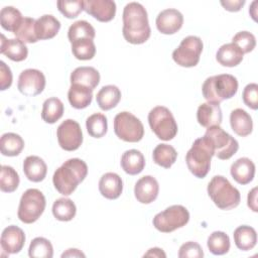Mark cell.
I'll return each instance as SVG.
<instances>
[{
	"label": "cell",
	"mask_w": 258,
	"mask_h": 258,
	"mask_svg": "<svg viewBox=\"0 0 258 258\" xmlns=\"http://www.w3.org/2000/svg\"><path fill=\"white\" fill-rule=\"evenodd\" d=\"M122 33L125 40L132 44H141L148 40L151 29L147 11L142 4L138 2L126 4L123 10Z\"/></svg>",
	"instance_id": "6da1fadb"
},
{
	"label": "cell",
	"mask_w": 258,
	"mask_h": 258,
	"mask_svg": "<svg viewBox=\"0 0 258 258\" xmlns=\"http://www.w3.org/2000/svg\"><path fill=\"white\" fill-rule=\"evenodd\" d=\"M87 174L88 166L86 162L80 158H71L54 171L52 182L59 194L70 196L86 178Z\"/></svg>",
	"instance_id": "7a4b0ae2"
},
{
	"label": "cell",
	"mask_w": 258,
	"mask_h": 258,
	"mask_svg": "<svg viewBox=\"0 0 258 258\" xmlns=\"http://www.w3.org/2000/svg\"><path fill=\"white\" fill-rule=\"evenodd\" d=\"M215 155L211 140L204 135L194 141L185 155V162L189 171L198 178H204L210 171L211 160Z\"/></svg>",
	"instance_id": "3957f363"
},
{
	"label": "cell",
	"mask_w": 258,
	"mask_h": 258,
	"mask_svg": "<svg viewBox=\"0 0 258 258\" xmlns=\"http://www.w3.org/2000/svg\"><path fill=\"white\" fill-rule=\"evenodd\" d=\"M238 91V81L230 74H221L206 79L202 92L208 103L220 105L221 102L231 99Z\"/></svg>",
	"instance_id": "277c9868"
},
{
	"label": "cell",
	"mask_w": 258,
	"mask_h": 258,
	"mask_svg": "<svg viewBox=\"0 0 258 258\" xmlns=\"http://www.w3.org/2000/svg\"><path fill=\"white\" fill-rule=\"evenodd\" d=\"M207 190L211 200L221 210L229 211L240 204L241 196L239 190L223 175L214 176L210 180Z\"/></svg>",
	"instance_id": "5b68a950"
},
{
	"label": "cell",
	"mask_w": 258,
	"mask_h": 258,
	"mask_svg": "<svg viewBox=\"0 0 258 258\" xmlns=\"http://www.w3.org/2000/svg\"><path fill=\"white\" fill-rule=\"evenodd\" d=\"M148 123L153 133L161 140L169 141L177 134V124L168 108L156 106L148 114Z\"/></svg>",
	"instance_id": "8992f818"
},
{
	"label": "cell",
	"mask_w": 258,
	"mask_h": 258,
	"mask_svg": "<svg viewBox=\"0 0 258 258\" xmlns=\"http://www.w3.org/2000/svg\"><path fill=\"white\" fill-rule=\"evenodd\" d=\"M46 206L45 197L37 188H28L20 199L17 216L18 219L25 224L36 222L44 212Z\"/></svg>",
	"instance_id": "52a82bcc"
},
{
	"label": "cell",
	"mask_w": 258,
	"mask_h": 258,
	"mask_svg": "<svg viewBox=\"0 0 258 258\" xmlns=\"http://www.w3.org/2000/svg\"><path fill=\"white\" fill-rule=\"evenodd\" d=\"M189 221L187 209L181 205H173L156 214L152 220L153 226L161 233H170L182 228Z\"/></svg>",
	"instance_id": "ba28073f"
},
{
	"label": "cell",
	"mask_w": 258,
	"mask_h": 258,
	"mask_svg": "<svg viewBox=\"0 0 258 258\" xmlns=\"http://www.w3.org/2000/svg\"><path fill=\"white\" fill-rule=\"evenodd\" d=\"M114 132L126 142H139L144 136L142 122L130 112L118 113L114 118Z\"/></svg>",
	"instance_id": "9c48e42d"
},
{
	"label": "cell",
	"mask_w": 258,
	"mask_h": 258,
	"mask_svg": "<svg viewBox=\"0 0 258 258\" xmlns=\"http://www.w3.org/2000/svg\"><path fill=\"white\" fill-rule=\"evenodd\" d=\"M203 47V41L199 36L188 35L184 37L178 47L173 50L172 58L180 67H196L200 61Z\"/></svg>",
	"instance_id": "30bf717a"
},
{
	"label": "cell",
	"mask_w": 258,
	"mask_h": 258,
	"mask_svg": "<svg viewBox=\"0 0 258 258\" xmlns=\"http://www.w3.org/2000/svg\"><path fill=\"white\" fill-rule=\"evenodd\" d=\"M205 135L211 140L215 155L221 160L231 158L239 149L238 141L220 126L207 128Z\"/></svg>",
	"instance_id": "8fae6325"
},
{
	"label": "cell",
	"mask_w": 258,
	"mask_h": 258,
	"mask_svg": "<svg viewBox=\"0 0 258 258\" xmlns=\"http://www.w3.org/2000/svg\"><path fill=\"white\" fill-rule=\"evenodd\" d=\"M56 137L59 146L67 151L77 150L83 143L81 126L73 119H67L59 124L56 129Z\"/></svg>",
	"instance_id": "7c38bea8"
},
{
	"label": "cell",
	"mask_w": 258,
	"mask_h": 258,
	"mask_svg": "<svg viewBox=\"0 0 258 258\" xmlns=\"http://www.w3.org/2000/svg\"><path fill=\"white\" fill-rule=\"evenodd\" d=\"M45 88V77L42 72L36 69H27L20 73L17 89L27 97H33L42 93Z\"/></svg>",
	"instance_id": "4fadbf2b"
},
{
	"label": "cell",
	"mask_w": 258,
	"mask_h": 258,
	"mask_svg": "<svg viewBox=\"0 0 258 258\" xmlns=\"http://www.w3.org/2000/svg\"><path fill=\"white\" fill-rule=\"evenodd\" d=\"M84 10L101 22L111 21L116 14V3L112 0H86Z\"/></svg>",
	"instance_id": "5bb4252c"
},
{
	"label": "cell",
	"mask_w": 258,
	"mask_h": 258,
	"mask_svg": "<svg viewBox=\"0 0 258 258\" xmlns=\"http://www.w3.org/2000/svg\"><path fill=\"white\" fill-rule=\"evenodd\" d=\"M156 27L162 34H173L177 32L183 24V15L174 8L164 9L158 13Z\"/></svg>",
	"instance_id": "9a60e30c"
},
{
	"label": "cell",
	"mask_w": 258,
	"mask_h": 258,
	"mask_svg": "<svg viewBox=\"0 0 258 258\" xmlns=\"http://www.w3.org/2000/svg\"><path fill=\"white\" fill-rule=\"evenodd\" d=\"M25 243V234L23 230L17 226L11 225L6 227L0 239L1 248L4 252L9 254L19 253Z\"/></svg>",
	"instance_id": "2e32d148"
},
{
	"label": "cell",
	"mask_w": 258,
	"mask_h": 258,
	"mask_svg": "<svg viewBox=\"0 0 258 258\" xmlns=\"http://www.w3.org/2000/svg\"><path fill=\"white\" fill-rule=\"evenodd\" d=\"M159 192V184L152 175H144L139 178L134 186L136 200L141 204H151L154 202Z\"/></svg>",
	"instance_id": "e0dca14e"
},
{
	"label": "cell",
	"mask_w": 258,
	"mask_h": 258,
	"mask_svg": "<svg viewBox=\"0 0 258 258\" xmlns=\"http://www.w3.org/2000/svg\"><path fill=\"white\" fill-rule=\"evenodd\" d=\"M223 115L220 105L212 103H203L197 111V120L203 127L209 128L212 126H220Z\"/></svg>",
	"instance_id": "ac0fdd59"
},
{
	"label": "cell",
	"mask_w": 258,
	"mask_h": 258,
	"mask_svg": "<svg viewBox=\"0 0 258 258\" xmlns=\"http://www.w3.org/2000/svg\"><path fill=\"white\" fill-rule=\"evenodd\" d=\"M230 172L232 177L240 184L250 183L255 175V164L248 157H241L231 165Z\"/></svg>",
	"instance_id": "d6986e66"
},
{
	"label": "cell",
	"mask_w": 258,
	"mask_h": 258,
	"mask_svg": "<svg viewBox=\"0 0 258 258\" xmlns=\"http://www.w3.org/2000/svg\"><path fill=\"white\" fill-rule=\"evenodd\" d=\"M100 194L108 200L118 199L123 190V181L115 172H107L102 175L99 181Z\"/></svg>",
	"instance_id": "ffe728a7"
},
{
	"label": "cell",
	"mask_w": 258,
	"mask_h": 258,
	"mask_svg": "<svg viewBox=\"0 0 258 258\" xmlns=\"http://www.w3.org/2000/svg\"><path fill=\"white\" fill-rule=\"evenodd\" d=\"M0 52L13 61H22L27 57L28 49L25 43L18 38L7 39L4 34H1Z\"/></svg>",
	"instance_id": "44dd1931"
},
{
	"label": "cell",
	"mask_w": 258,
	"mask_h": 258,
	"mask_svg": "<svg viewBox=\"0 0 258 258\" xmlns=\"http://www.w3.org/2000/svg\"><path fill=\"white\" fill-rule=\"evenodd\" d=\"M23 172L28 180L33 182L42 181L47 172L46 163L36 155L27 156L23 161Z\"/></svg>",
	"instance_id": "7402d4cb"
},
{
	"label": "cell",
	"mask_w": 258,
	"mask_h": 258,
	"mask_svg": "<svg viewBox=\"0 0 258 258\" xmlns=\"http://www.w3.org/2000/svg\"><path fill=\"white\" fill-rule=\"evenodd\" d=\"M60 29V22L50 14H44L35 21V32L38 40L53 38Z\"/></svg>",
	"instance_id": "603a6c76"
},
{
	"label": "cell",
	"mask_w": 258,
	"mask_h": 258,
	"mask_svg": "<svg viewBox=\"0 0 258 258\" xmlns=\"http://www.w3.org/2000/svg\"><path fill=\"white\" fill-rule=\"evenodd\" d=\"M244 53L242 50L233 42L225 43L220 46L216 53L217 61L223 67L233 68L241 63L243 60Z\"/></svg>",
	"instance_id": "cb8c5ba5"
},
{
	"label": "cell",
	"mask_w": 258,
	"mask_h": 258,
	"mask_svg": "<svg viewBox=\"0 0 258 258\" xmlns=\"http://www.w3.org/2000/svg\"><path fill=\"white\" fill-rule=\"evenodd\" d=\"M230 124L232 130L241 137L250 135L253 130V121L251 116L241 108H237L231 112Z\"/></svg>",
	"instance_id": "d4e9b609"
},
{
	"label": "cell",
	"mask_w": 258,
	"mask_h": 258,
	"mask_svg": "<svg viewBox=\"0 0 258 258\" xmlns=\"http://www.w3.org/2000/svg\"><path fill=\"white\" fill-rule=\"evenodd\" d=\"M100 83V74L93 67H79L71 74V84H79L94 89Z\"/></svg>",
	"instance_id": "484cf974"
},
{
	"label": "cell",
	"mask_w": 258,
	"mask_h": 258,
	"mask_svg": "<svg viewBox=\"0 0 258 258\" xmlns=\"http://www.w3.org/2000/svg\"><path fill=\"white\" fill-rule=\"evenodd\" d=\"M121 167L130 175L139 174L145 167V158L137 149L126 150L121 156Z\"/></svg>",
	"instance_id": "4316f807"
},
{
	"label": "cell",
	"mask_w": 258,
	"mask_h": 258,
	"mask_svg": "<svg viewBox=\"0 0 258 258\" xmlns=\"http://www.w3.org/2000/svg\"><path fill=\"white\" fill-rule=\"evenodd\" d=\"M68 99L72 107L76 109H85L92 103L93 90L79 84H71L68 92Z\"/></svg>",
	"instance_id": "83f0119b"
},
{
	"label": "cell",
	"mask_w": 258,
	"mask_h": 258,
	"mask_svg": "<svg viewBox=\"0 0 258 258\" xmlns=\"http://www.w3.org/2000/svg\"><path fill=\"white\" fill-rule=\"evenodd\" d=\"M233 237L235 245L242 251L253 249L257 243V233L255 229L247 225H242L236 228Z\"/></svg>",
	"instance_id": "f1b7e54d"
},
{
	"label": "cell",
	"mask_w": 258,
	"mask_h": 258,
	"mask_svg": "<svg viewBox=\"0 0 258 258\" xmlns=\"http://www.w3.org/2000/svg\"><path fill=\"white\" fill-rule=\"evenodd\" d=\"M97 104L103 111H108L115 108L121 100V91L114 85L102 87L97 93Z\"/></svg>",
	"instance_id": "f546056e"
},
{
	"label": "cell",
	"mask_w": 258,
	"mask_h": 258,
	"mask_svg": "<svg viewBox=\"0 0 258 258\" xmlns=\"http://www.w3.org/2000/svg\"><path fill=\"white\" fill-rule=\"evenodd\" d=\"M24 148L22 137L16 133H4L0 139V150L4 156H17Z\"/></svg>",
	"instance_id": "4dcf8cb0"
},
{
	"label": "cell",
	"mask_w": 258,
	"mask_h": 258,
	"mask_svg": "<svg viewBox=\"0 0 258 258\" xmlns=\"http://www.w3.org/2000/svg\"><path fill=\"white\" fill-rule=\"evenodd\" d=\"M152 158L157 165L164 168H169L175 162L177 158V152L171 145L161 143L156 145V147L153 149Z\"/></svg>",
	"instance_id": "1f68e13d"
},
{
	"label": "cell",
	"mask_w": 258,
	"mask_h": 258,
	"mask_svg": "<svg viewBox=\"0 0 258 258\" xmlns=\"http://www.w3.org/2000/svg\"><path fill=\"white\" fill-rule=\"evenodd\" d=\"M63 110V104L58 98H48L44 101L42 105L41 118L45 123L53 124L62 117Z\"/></svg>",
	"instance_id": "d6a6232c"
},
{
	"label": "cell",
	"mask_w": 258,
	"mask_h": 258,
	"mask_svg": "<svg viewBox=\"0 0 258 258\" xmlns=\"http://www.w3.org/2000/svg\"><path fill=\"white\" fill-rule=\"evenodd\" d=\"M22 20L21 12L13 6H5L0 11V24L7 31L14 33Z\"/></svg>",
	"instance_id": "836d02e7"
},
{
	"label": "cell",
	"mask_w": 258,
	"mask_h": 258,
	"mask_svg": "<svg viewBox=\"0 0 258 258\" xmlns=\"http://www.w3.org/2000/svg\"><path fill=\"white\" fill-rule=\"evenodd\" d=\"M76 213V205L71 199L60 198L57 199L52 205V214L58 221L69 222L75 218Z\"/></svg>",
	"instance_id": "e575fe53"
},
{
	"label": "cell",
	"mask_w": 258,
	"mask_h": 258,
	"mask_svg": "<svg viewBox=\"0 0 258 258\" xmlns=\"http://www.w3.org/2000/svg\"><path fill=\"white\" fill-rule=\"evenodd\" d=\"M72 52L80 60L92 59L96 54V45L93 39L80 38L72 43Z\"/></svg>",
	"instance_id": "d590c367"
},
{
	"label": "cell",
	"mask_w": 258,
	"mask_h": 258,
	"mask_svg": "<svg viewBox=\"0 0 258 258\" xmlns=\"http://www.w3.org/2000/svg\"><path fill=\"white\" fill-rule=\"evenodd\" d=\"M207 246L214 255H224L230 250V238L222 231H215L209 236Z\"/></svg>",
	"instance_id": "8d00e7d4"
},
{
	"label": "cell",
	"mask_w": 258,
	"mask_h": 258,
	"mask_svg": "<svg viewBox=\"0 0 258 258\" xmlns=\"http://www.w3.org/2000/svg\"><path fill=\"white\" fill-rule=\"evenodd\" d=\"M95 35V28L86 20H78L74 22L68 30V38L71 43L80 38L94 39Z\"/></svg>",
	"instance_id": "74e56055"
},
{
	"label": "cell",
	"mask_w": 258,
	"mask_h": 258,
	"mask_svg": "<svg viewBox=\"0 0 258 258\" xmlns=\"http://www.w3.org/2000/svg\"><path fill=\"white\" fill-rule=\"evenodd\" d=\"M86 128L90 136L94 138H101L105 136L108 130L107 118L104 114L95 113L87 118Z\"/></svg>",
	"instance_id": "f35d334b"
},
{
	"label": "cell",
	"mask_w": 258,
	"mask_h": 258,
	"mask_svg": "<svg viewBox=\"0 0 258 258\" xmlns=\"http://www.w3.org/2000/svg\"><path fill=\"white\" fill-rule=\"evenodd\" d=\"M28 255L31 258H51L53 256L52 245L47 239L36 237L30 242Z\"/></svg>",
	"instance_id": "ab89813d"
},
{
	"label": "cell",
	"mask_w": 258,
	"mask_h": 258,
	"mask_svg": "<svg viewBox=\"0 0 258 258\" xmlns=\"http://www.w3.org/2000/svg\"><path fill=\"white\" fill-rule=\"evenodd\" d=\"M19 175L17 171L9 165L1 166L0 188L4 192H13L19 185Z\"/></svg>",
	"instance_id": "60d3db41"
},
{
	"label": "cell",
	"mask_w": 258,
	"mask_h": 258,
	"mask_svg": "<svg viewBox=\"0 0 258 258\" xmlns=\"http://www.w3.org/2000/svg\"><path fill=\"white\" fill-rule=\"evenodd\" d=\"M35 21L36 20L31 17H23V20L14 32V35L24 43H34L38 41L35 32Z\"/></svg>",
	"instance_id": "b9f144b4"
},
{
	"label": "cell",
	"mask_w": 258,
	"mask_h": 258,
	"mask_svg": "<svg viewBox=\"0 0 258 258\" xmlns=\"http://www.w3.org/2000/svg\"><path fill=\"white\" fill-rule=\"evenodd\" d=\"M58 11L67 18H76L84 10V1L83 0H59L56 3Z\"/></svg>",
	"instance_id": "7bdbcfd3"
},
{
	"label": "cell",
	"mask_w": 258,
	"mask_h": 258,
	"mask_svg": "<svg viewBox=\"0 0 258 258\" xmlns=\"http://www.w3.org/2000/svg\"><path fill=\"white\" fill-rule=\"evenodd\" d=\"M232 42L236 44L243 53L252 51L256 46V38L254 34L249 31H239L233 36Z\"/></svg>",
	"instance_id": "ee69618b"
},
{
	"label": "cell",
	"mask_w": 258,
	"mask_h": 258,
	"mask_svg": "<svg viewBox=\"0 0 258 258\" xmlns=\"http://www.w3.org/2000/svg\"><path fill=\"white\" fill-rule=\"evenodd\" d=\"M204 256L201 245L194 241H188L182 244L178 251L179 258H201Z\"/></svg>",
	"instance_id": "f6af8a7d"
},
{
	"label": "cell",
	"mask_w": 258,
	"mask_h": 258,
	"mask_svg": "<svg viewBox=\"0 0 258 258\" xmlns=\"http://www.w3.org/2000/svg\"><path fill=\"white\" fill-rule=\"evenodd\" d=\"M243 102L253 110L258 109V85L255 83L248 84L243 90Z\"/></svg>",
	"instance_id": "bcb514c9"
},
{
	"label": "cell",
	"mask_w": 258,
	"mask_h": 258,
	"mask_svg": "<svg viewBox=\"0 0 258 258\" xmlns=\"http://www.w3.org/2000/svg\"><path fill=\"white\" fill-rule=\"evenodd\" d=\"M12 85V73L10 68L3 61H0V90L5 91Z\"/></svg>",
	"instance_id": "7dc6e473"
},
{
	"label": "cell",
	"mask_w": 258,
	"mask_h": 258,
	"mask_svg": "<svg viewBox=\"0 0 258 258\" xmlns=\"http://www.w3.org/2000/svg\"><path fill=\"white\" fill-rule=\"evenodd\" d=\"M220 3L226 10L231 12H237L243 7V5L245 4V0H222Z\"/></svg>",
	"instance_id": "c3c4849f"
},
{
	"label": "cell",
	"mask_w": 258,
	"mask_h": 258,
	"mask_svg": "<svg viewBox=\"0 0 258 258\" xmlns=\"http://www.w3.org/2000/svg\"><path fill=\"white\" fill-rule=\"evenodd\" d=\"M247 205L253 212L258 211V208H257V187H253L249 191L248 199H247Z\"/></svg>",
	"instance_id": "681fc988"
},
{
	"label": "cell",
	"mask_w": 258,
	"mask_h": 258,
	"mask_svg": "<svg viewBox=\"0 0 258 258\" xmlns=\"http://www.w3.org/2000/svg\"><path fill=\"white\" fill-rule=\"evenodd\" d=\"M143 256L144 257H158V258L162 257V258H165L166 254L163 252L162 249L154 247V248H150Z\"/></svg>",
	"instance_id": "f907efd6"
},
{
	"label": "cell",
	"mask_w": 258,
	"mask_h": 258,
	"mask_svg": "<svg viewBox=\"0 0 258 258\" xmlns=\"http://www.w3.org/2000/svg\"><path fill=\"white\" fill-rule=\"evenodd\" d=\"M61 257H86V255L79 249H75V248H71L68 249L66 252H63L61 254Z\"/></svg>",
	"instance_id": "816d5d0a"
},
{
	"label": "cell",
	"mask_w": 258,
	"mask_h": 258,
	"mask_svg": "<svg viewBox=\"0 0 258 258\" xmlns=\"http://www.w3.org/2000/svg\"><path fill=\"white\" fill-rule=\"evenodd\" d=\"M258 4V2L257 1H254V2H252V5H251V7H250V9H249V13H250V15L252 16V18L256 21V8H255V6Z\"/></svg>",
	"instance_id": "f5cc1de1"
}]
</instances>
